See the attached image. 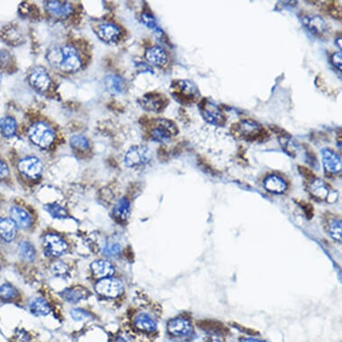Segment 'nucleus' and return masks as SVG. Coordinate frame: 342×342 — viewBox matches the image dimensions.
Masks as SVG:
<instances>
[{"label":"nucleus","mask_w":342,"mask_h":342,"mask_svg":"<svg viewBox=\"0 0 342 342\" xmlns=\"http://www.w3.org/2000/svg\"><path fill=\"white\" fill-rule=\"evenodd\" d=\"M230 133L235 138L247 143H265L270 136L265 127L253 119H242L234 123Z\"/></svg>","instance_id":"1"},{"label":"nucleus","mask_w":342,"mask_h":342,"mask_svg":"<svg viewBox=\"0 0 342 342\" xmlns=\"http://www.w3.org/2000/svg\"><path fill=\"white\" fill-rule=\"evenodd\" d=\"M48 58L51 64L56 65L65 73L76 72L82 66L77 50L71 46H65L61 49L52 50Z\"/></svg>","instance_id":"2"},{"label":"nucleus","mask_w":342,"mask_h":342,"mask_svg":"<svg viewBox=\"0 0 342 342\" xmlns=\"http://www.w3.org/2000/svg\"><path fill=\"white\" fill-rule=\"evenodd\" d=\"M171 95L181 105L191 106L198 103L201 94L196 84L189 80H174L171 83Z\"/></svg>","instance_id":"3"},{"label":"nucleus","mask_w":342,"mask_h":342,"mask_svg":"<svg viewBox=\"0 0 342 342\" xmlns=\"http://www.w3.org/2000/svg\"><path fill=\"white\" fill-rule=\"evenodd\" d=\"M198 110L200 115L204 121L215 127H224L227 123V116L221 110V107L217 105L211 99L203 98L198 102Z\"/></svg>","instance_id":"4"},{"label":"nucleus","mask_w":342,"mask_h":342,"mask_svg":"<svg viewBox=\"0 0 342 342\" xmlns=\"http://www.w3.org/2000/svg\"><path fill=\"white\" fill-rule=\"evenodd\" d=\"M179 133L177 126L173 121L166 118L154 119L151 122L150 137L155 142L165 143L175 137Z\"/></svg>","instance_id":"5"},{"label":"nucleus","mask_w":342,"mask_h":342,"mask_svg":"<svg viewBox=\"0 0 342 342\" xmlns=\"http://www.w3.org/2000/svg\"><path fill=\"white\" fill-rule=\"evenodd\" d=\"M28 136L31 142L42 149H47L54 143L55 133L47 124L38 122L30 127Z\"/></svg>","instance_id":"6"},{"label":"nucleus","mask_w":342,"mask_h":342,"mask_svg":"<svg viewBox=\"0 0 342 342\" xmlns=\"http://www.w3.org/2000/svg\"><path fill=\"white\" fill-rule=\"evenodd\" d=\"M152 152L144 145H134L128 150L125 157V163L129 168L138 167L149 162Z\"/></svg>","instance_id":"7"},{"label":"nucleus","mask_w":342,"mask_h":342,"mask_svg":"<svg viewBox=\"0 0 342 342\" xmlns=\"http://www.w3.org/2000/svg\"><path fill=\"white\" fill-rule=\"evenodd\" d=\"M139 103L145 111L160 113L164 111L169 104V99L160 93H149L139 99Z\"/></svg>","instance_id":"8"},{"label":"nucleus","mask_w":342,"mask_h":342,"mask_svg":"<svg viewBox=\"0 0 342 342\" xmlns=\"http://www.w3.org/2000/svg\"><path fill=\"white\" fill-rule=\"evenodd\" d=\"M98 294L107 298H116L124 291V286L119 280L115 278H104L95 285Z\"/></svg>","instance_id":"9"},{"label":"nucleus","mask_w":342,"mask_h":342,"mask_svg":"<svg viewBox=\"0 0 342 342\" xmlns=\"http://www.w3.org/2000/svg\"><path fill=\"white\" fill-rule=\"evenodd\" d=\"M304 25L311 34L321 39H327L329 27L320 16H306L303 18Z\"/></svg>","instance_id":"10"},{"label":"nucleus","mask_w":342,"mask_h":342,"mask_svg":"<svg viewBox=\"0 0 342 342\" xmlns=\"http://www.w3.org/2000/svg\"><path fill=\"white\" fill-rule=\"evenodd\" d=\"M29 83L34 90L39 93H44L50 89L51 79L44 67L37 66L30 74Z\"/></svg>","instance_id":"11"},{"label":"nucleus","mask_w":342,"mask_h":342,"mask_svg":"<svg viewBox=\"0 0 342 342\" xmlns=\"http://www.w3.org/2000/svg\"><path fill=\"white\" fill-rule=\"evenodd\" d=\"M18 168L24 176L32 179H36L40 177L43 171L41 161L35 156H28L22 159L18 163Z\"/></svg>","instance_id":"12"},{"label":"nucleus","mask_w":342,"mask_h":342,"mask_svg":"<svg viewBox=\"0 0 342 342\" xmlns=\"http://www.w3.org/2000/svg\"><path fill=\"white\" fill-rule=\"evenodd\" d=\"M45 251L51 256H59L67 250V244L57 234H48L43 238Z\"/></svg>","instance_id":"13"},{"label":"nucleus","mask_w":342,"mask_h":342,"mask_svg":"<svg viewBox=\"0 0 342 342\" xmlns=\"http://www.w3.org/2000/svg\"><path fill=\"white\" fill-rule=\"evenodd\" d=\"M270 129L276 134L282 150L290 157L295 158L297 155L298 145L293 140L292 136L287 131L276 126H270Z\"/></svg>","instance_id":"14"},{"label":"nucleus","mask_w":342,"mask_h":342,"mask_svg":"<svg viewBox=\"0 0 342 342\" xmlns=\"http://www.w3.org/2000/svg\"><path fill=\"white\" fill-rule=\"evenodd\" d=\"M45 8L52 16L59 18L69 17L73 12L72 5L64 1H47L45 2Z\"/></svg>","instance_id":"15"},{"label":"nucleus","mask_w":342,"mask_h":342,"mask_svg":"<svg viewBox=\"0 0 342 342\" xmlns=\"http://www.w3.org/2000/svg\"><path fill=\"white\" fill-rule=\"evenodd\" d=\"M98 35L99 39L107 43H115L121 39L122 32L113 23H104L99 26Z\"/></svg>","instance_id":"16"},{"label":"nucleus","mask_w":342,"mask_h":342,"mask_svg":"<svg viewBox=\"0 0 342 342\" xmlns=\"http://www.w3.org/2000/svg\"><path fill=\"white\" fill-rule=\"evenodd\" d=\"M145 58L150 64L158 67L165 66L168 62V56L161 47L155 45L145 51Z\"/></svg>","instance_id":"17"},{"label":"nucleus","mask_w":342,"mask_h":342,"mask_svg":"<svg viewBox=\"0 0 342 342\" xmlns=\"http://www.w3.org/2000/svg\"><path fill=\"white\" fill-rule=\"evenodd\" d=\"M323 165L328 172H337L342 169V161L339 155L330 148H324L322 151Z\"/></svg>","instance_id":"18"},{"label":"nucleus","mask_w":342,"mask_h":342,"mask_svg":"<svg viewBox=\"0 0 342 342\" xmlns=\"http://www.w3.org/2000/svg\"><path fill=\"white\" fill-rule=\"evenodd\" d=\"M11 220L16 223L18 228L26 229L32 225V218L26 210L18 206H13L10 210Z\"/></svg>","instance_id":"19"},{"label":"nucleus","mask_w":342,"mask_h":342,"mask_svg":"<svg viewBox=\"0 0 342 342\" xmlns=\"http://www.w3.org/2000/svg\"><path fill=\"white\" fill-rule=\"evenodd\" d=\"M17 226L11 219L0 218V237L6 242H11L17 237Z\"/></svg>","instance_id":"20"},{"label":"nucleus","mask_w":342,"mask_h":342,"mask_svg":"<svg viewBox=\"0 0 342 342\" xmlns=\"http://www.w3.org/2000/svg\"><path fill=\"white\" fill-rule=\"evenodd\" d=\"M91 267L94 274L99 278H109L115 273L114 266L106 260L95 261L92 264Z\"/></svg>","instance_id":"21"},{"label":"nucleus","mask_w":342,"mask_h":342,"mask_svg":"<svg viewBox=\"0 0 342 342\" xmlns=\"http://www.w3.org/2000/svg\"><path fill=\"white\" fill-rule=\"evenodd\" d=\"M321 9L323 12H325L327 15L331 16L332 18L342 21V2L341 1H323L320 2Z\"/></svg>","instance_id":"22"},{"label":"nucleus","mask_w":342,"mask_h":342,"mask_svg":"<svg viewBox=\"0 0 342 342\" xmlns=\"http://www.w3.org/2000/svg\"><path fill=\"white\" fill-rule=\"evenodd\" d=\"M30 311L36 316H46L50 315L51 307L44 298H38L34 299L30 304Z\"/></svg>","instance_id":"23"},{"label":"nucleus","mask_w":342,"mask_h":342,"mask_svg":"<svg viewBox=\"0 0 342 342\" xmlns=\"http://www.w3.org/2000/svg\"><path fill=\"white\" fill-rule=\"evenodd\" d=\"M17 125L15 118L5 116L0 119V132L6 138H11L17 133Z\"/></svg>","instance_id":"24"},{"label":"nucleus","mask_w":342,"mask_h":342,"mask_svg":"<svg viewBox=\"0 0 342 342\" xmlns=\"http://www.w3.org/2000/svg\"><path fill=\"white\" fill-rule=\"evenodd\" d=\"M61 296L67 302L76 304L86 298V291L82 287H70L64 290Z\"/></svg>","instance_id":"25"},{"label":"nucleus","mask_w":342,"mask_h":342,"mask_svg":"<svg viewBox=\"0 0 342 342\" xmlns=\"http://www.w3.org/2000/svg\"><path fill=\"white\" fill-rule=\"evenodd\" d=\"M134 325L138 330L146 332H152L156 330V323L146 314L137 315L134 320Z\"/></svg>","instance_id":"26"},{"label":"nucleus","mask_w":342,"mask_h":342,"mask_svg":"<svg viewBox=\"0 0 342 342\" xmlns=\"http://www.w3.org/2000/svg\"><path fill=\"white\" fill-rule=\"evenodd\" d=\"M18 254L23 261L33 262L36 256V251L32 243L28 241H21L18 245Z\"/></svg>","instance_id":"27"},{"label":"nucleus","mask_w":342,"mask_h":342,"mask_svg":"<svg viewBox=\"0 0 342 342\" xmlns=\"http://www.w3.org/2000/svg\"><path fill=\"white\" fill-rule=\"evenodd\" d=\"M265 187L270 192L278 193H283L287 188L286 183L284 182L281 177L276 176L267 177L265 181Z\"/></svg>","instance_id":"28"},{"label":"nucleus","mask_w":342,"mask_h":342,"mask_svg":"<svg viewBox=\"0 0 342 342\" xmlns=\"http://www.w3.org/2000/svg\"><path fill=\"white\" fill-rule=\"evenodd\" d=\"M105 85L111 94H117L122 93L125 83L120 76H109L106 77Z\"/></svg>","instance_id":"29"},{"label":"nucleus","mask_w":342,"mask_h":342,"mask_svg":"<svg viewBox=\"0 0 342 342\" xmlns=\"http://www.w3.org/2000/svg\"><path fill=\"white\" fill-rule=\"evenodd\" d=\"M130 212V203L127 198H122L116 203L114 208V215L119 221H126Z\"/></svg>","instance_id":"30"},{"label":"nucleus","mask_w":342,"mask_h":342,"mask_svg":"<svg viewBox=\"0 0 342 342\" xmlns=\"http://www.w3.org/2000/svg\"><path fill=\"white\" fill-rule=\"evenodd\" d=\"M188 330H189V328H188V324L184 321H173L169 325L170 332L171 334H174L176 336H179V335H183V334L187 333Z\"/></svg>","instance_id":"31"},{"label":"nucleus","mask_w":342,"mask_h":342,"mask_svg":"<svg viewBox=\"0 0 342 342\" xmlns=\"http://www.w3.org/2000/svg\"><path fill=\"white\" fill-rule=\"evenodd\" d=\"M70 144L74 149L86 151L89 148V142L83 135H75L70 139Z\"/></svg>","instance_id":"32"},{"label":"nucleus","mask_w":342,"mask_h":342,"mask_svg":"<svg viewBox=\"0 0 342 342\" xmlns=\"http://www.w3.org/2000/svg\"><path fill=\"white\" fill-rule=\"evenodd\" d=\"M46 210H48L50 215L56 219H64L67 216L66 209L58 204H50L46 206Z\"/></svg>","instance_id":"33"},{"label":"nucleus","mask_w":342,"mask_h":342,"mask_svg":"<svg viewBox=\"0 0 342 342\" xmlns=\"http://www.w3.org/2000/svg\"><path fill=\"white\" fill-rule=\"evenodd\" d=\"M141 19H142V22H143L144 25H146L147 27L153 30L157 33H161V30H160V28L158 25V22H157L154 17L152 14L143 13Z\"/></svg>","instance_id":"34"},{"label":"nucleus","mask_w":342,"mask_h":342,"mask_svg":"<svg viewBox=\"0 0 342 342\" xmlns=\"http://www.w3.org/2000/svg\"><path fill=\"white\" fill-rule=\"evenodd\" d=\"M17 289L10 284H3L0 287V298L3 300H10L17 297Z\"/></svg>","instance_id":"35"},{"label":"nucleus","mask_w":342,"mask_h":342,"mask_svg":"<svg viewBox=\"0 0 342 342\" xmlns=\"http://www.w3.org/2000/svg\"><path fill=\"white\" fill-rule=\"evenodd\" d=\"M121 251V246L118 243H115V242H109V243L106 244L104 247L102 249L103 254L110 256V257H114V256L120 254Z\"/></svg>","instance_id":"36"},{"label":"nucleus","mask_w":342,"mask_h":342,"mask_svg":"<svg viewBox=\"0 0 342 342\" xmlns=\"http://www.w3.org/2000/svg\"><path fill=\"white\" fill-rule=\"evenodd\" d=\"M312 193L315 194L317 197L321 198H324L327 194V189L325 186L323 185V183L321 182L319 180H316V178L312 180Z\"/></svg>","instance_id":"37"},{"label":"nucleus","mask_w":342,"mask_h":342,"mask_svg":"<svg viewBox=\"0 0 342 342\" xmlns=\"http://www.w3.org/2000/svg\"><path fill=\"white\" fill-rule=\"evenodd\" d=\"M70 315L74 320L76 322H83V321L88 320L91 318V315L89 313H87L85 310L82 308H76V309H73L70 312Z\"/></svg>","instance_id":"38"},{"label":"nucleus","mask_w":342,"mask_h":342,"mask_svg":"<svg viewBox=\"0 0 342 342\" xmlns=\"http://www.w3.org/2000/svg\"><path fill=\"white\" fill-rule=\"evenodd\" d=\"M52 271L55 273V275L57 276H64L68 272V268L64 263L58 262L53 265Z\"/></svg>","instance_id":"39"},{"label":"nucleus","mask_w":342,"mask_h":342,"mask_svg":"<svg viewBox=\"0 0 342 342\" xmlns=\"http://www.w3.org/2000/svg\"><path fill=\"white\" fill-rule=\"evenodd\" d=\"M298 171H299V173H300L305 179H308L309 181H312V180H314V179L316 178L315 173L311 171V170H309L308 168H306V167L298 166Z\"/></svg>","instance_id":"40"},{"label":"nucleus","mask_w":342,"mask_h":342,"mask_svg":"<svg viewBox=\"0 0 342 342\" xmlns=\"http://www.w3.org/2000/svg\"><path fill=\"white\" fill-rule=\"evenodd\" d=\"M11 61V57L6 50H2L0 52V68H6L9 66Z\"/></svg>","instance_id":"41"},{"label":"nucleus","mask_w":342,"mask_h":342,"mask_svg":"<svg viewBox=\"0 0 342 342\" xmlns=\"http://www.w3.org/2000/svg\"><path fill=\"white\" fill-rule=\"evenodd\" d=\"M331 64L342 71V52H335L331 57Z\"/></svg>","instance_id":"42"},{"label":"nucleus","mask_w":342,"mask_h":342,"mask_svg":"<svg viewBox=\"0 0 342 342\" xmlns=\"http://www.w3.org/2000/svg\"><path fill=\"white\" fill-rule=\"evenodd\" d=\"M198 164L200 165V167L204 170V171H206V172H209V173H213V174H215L216 172L212 168H211V166L206 161V160L205 159H204V158H202V157H198Z\"/></svg>","instance_id":"43"},{"label":"nucleus","mask_w":342,"mask_h":342,"mask_svg":"<svg viewBox=\"0 0 342 342\" xmlns=\"http://www.w3.org/2000/svg\"><path fill=\"white\" fill-rule=\"evenodd\" d=\"M9 168L4 161L0 160V179H5L9 176Z\"/></svg>","instance_id":"44"},{"label":"nucleus","mask_w":342,"mask_h":342,"mask_svg":"<svg viewBox=\"0 0 342 342\" xmlns=\"http://www.w3.org/2000/svg\"><path fill=\"white\" fill-rule=\"evenodd\" d=\"M300 205L302 206V208H303L304 210V212H305V214L307 216V218H308V219H311V218L313 217V215H314V208H313V206L310 204L304 203V202H302V203L300 204Z\"/></svg>","instance_id":"45"},{"label":"nucleus","mask_w":342,"mask_h":342,"mask_svg":"<svg viewBox=\"0 0 342 342\" xmlns=\"http://www.w3.org/2000/svg\"><path fill=\"white\" fill-rule=\"evenodd\" d=\"M116 342H131V341H130V338L128 337L120 336L117 339Z\"/></svg>","instance_id":"46"},{"label":"nucleus","mask_w":342,"mask_h":342,"mask_svg":"<svg viewBox=\"0 0 342 342\" xmlns=\"http://www.w3.org/2000/svg\"><path fill=\"white\" fill-rule=\"evenodd\" d=\"M338 42H339V48L342 49V37H340V39H338Z\"/></svg>","instance_id":"47"},{"label":"nucleus","mask_w":342,"mask_h":342,"mask_svg":"<svg viewBox=\"0 0 342 342\" xmlns=\"http://www.w3.org/2000/svg\"><path fill=\"white\" fill-rule=\"evenodd\" d=\"M246 342H256V341H251V340H249V341H247Z\"/></svg>","instance_id":"48"},{"label":"nucleus","mask_w":342,"mask_h":342,"mask_svg":"<svg viewBox=\"0 0 342 342\" xmlns=\"http://www.w3.org/2000/svg\"><path fill=\"white\" fill-rule=\"evenodd\" d=\"M1 79H2V76H1V73H0V83H1Z\"/></svg>","instance_id":"49"}]
</instances>
